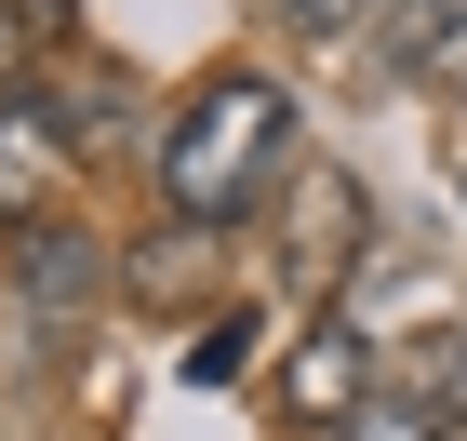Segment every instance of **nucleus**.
<instances>
[{
  "label": "nucleus",
  "instance_id": "nucleus-5",
  "mask_svg": "<svg viewBox=\"0 0 467 441\" xmlns=\"http://www.w3.org/2000/svg\"><path fill=\"white\" fill-rule=\"evenodd\" d=\"M67 161H80V134H67V108H54V94H0V227H14V241H27V227H54Z\"/></svg>",
  "mask_w": 467,
  "mask_h": 441
},
{
  "label": "nucleus",
  "instance_id": "nucleus-2",
  "mask_svg": "<svg viewBox=\"0 0 467 441\" xmlns=\"http://www.w3.org/2000/svg\"><path fill=\"white\" fill-rule=\"evenodd\" d=\"M360 255H374V201H360L348 161H321V147H307V161H294V187H281V268H294L307 294H334Z\"/></svg>",
  "mask_w": 467,
  "mask_h": 441
},
{
  "label": "nucleus",
  "instance_id": "nucleus-11",
  "mask_svg": "<svg viewBox=\"0 0 467 441\" xmlns=\"http://www.w3.org/2000/svg\"><path fill=\"white\" fill-rule=\"evenodd\" d=\"M254 362V321H214V334H201V362H187V374H201V388H227V374H241Z\"/></svg>",
  "mask_w": 467,
  "mask_h": 441
},
{
  "label": "nucleus",
  "instance_id": "nucleus-7",
  "mask_svg": "<svg viewBox=\"0 0 467 441\" xmlns=\"http://www.w3.org/2000/svg\"><path fill=\"white\" fill-rule=\"evenodd\" d=\"M201 241H214V227H147L134 241V294H187L201 281Z\"/></svg>",
  "mask_w": 467,
  "mask_h": 441
},
{
  "label": "nucleus",
  "instance_id": "nucleus-12",
  "mask_svg": "<svg viewBox=\"0 0 467 441\" xmlns=\"http://www.w3.org/2000/svg\"><path fill=\"white\" fill-rule=\"evenodd\" d=\"M454 187H467V161H454Z\"/></svg>",
  "mask_w": 467,
  "mask_h": 441
},
{
  "label": "nucleus",
  "instance_id": "nucleus-4",
  "mask_svg": "<svg viewBox=\"0 0 467 441\" xmlns=\"http://www.w3.org/2000/svg\"><path fill=\"white\" fill-rule=\"evenodd\" d=\"M281 415L321 428V441H348L360 415H374V334H360L348 308H321V321L281 348Z\"/></svg>",
  "mask_w": 467,
  "mask_h": 441
},
{
  "label": "nucleus",
  "instance_id": "nucleus-1",
  "mask_svg": "<svg viewBox=\"0 0 467 441\" xmlns=\"http://www.w3.org/2000/svg\"><path fill=\"white\" fill-rule=\"evenodd\" d=\"M307 121H294V94L267 68H214V80H187V108L161 121V201H174V227H241L267 187H294V161H307Z\"/></svg>",
  "mask_w": 467,
  "mask_h": 441
},
{
  "label": "nucleus",
  "instance_id": "nucleus-6",
  "mask_svg": "<svg viewBox=\"0 0 467 441\" xmlns=\"http://www.w3.org/2000/svg\"><path fill=\"white\" fill-rule=\"evenodd\" d=\"M374 54H388V80L454 94L467 80V0H388V14H374Z\"/></svg>",
  "mask_w": 467,
  "mask_h": 441
},
{
  "label": "nucleus",
  "instance_id": "nucleus-3",
  "mask_svg": "<svg viewBox=\"0 0 467 441\" xmlns=\"http://www.w3.org/2000/svg\"><path fill=\"white\" fill-rule=\"evenodd\" d=\"M108 281H120V268H108V241H94L80 215H54V227H27V241H14V321L54 334V348L108 308Z\"/></svg>",
  "mask_w": 467,
  "mask_h": 441
},
{
  "label": "nucleus",
  "instance_id": "nucleus-10",
  "mask_svg": "<svg viewBox=\"0 0 467 441\" xmlns=\"http://www.w3.org/2000/svg\"><path fill=\"white\" fill-rule=\"evenodd\" d=\"M281 14H294V27H307V40H360V27H374V14H388V0H281Z\"/></svg>",
  "mask_w": 467,
  "mask_h": 441
},
{
  "label": "nucleus",
  "instance_id": "nucleus-9",
  "mask_svg": "<svg viewBox=\"0 0 467 441\" xmlns=\"http://www.w3.org/2000/svg\"><path fill=\"white\" fill-rule=\"evenodd\" d=\"M348 441H454V428H441V415L428 402H414V388H400V402H374V415H360V428Z\"/></svg>",
  "mask_w": 467,
  "mask_h": 441
},
{
  "label": "nucleus",
  "instance_id": "nucleus-8",
  "mask_svg": "<svg viewBox=\"0 0 467 441\" xmlns=\"http://www.w3.org/2000/svg\"><path fill=\"white\" fill-rule=\"evenodd\" d=\"M414 402H428L441 428H467V334H428V348H414Z\"/></svg>",
  "mask_w": 467,
  "mask_h": 441
}]
</instances>
